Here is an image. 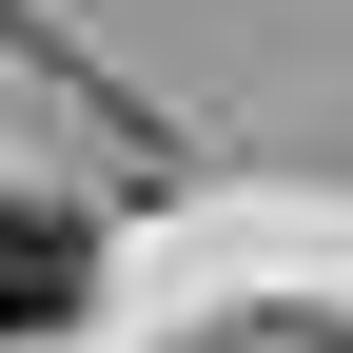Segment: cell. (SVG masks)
I'll return each mask as SVG.
<instances>
[{
    "label": "cell",
    "instance_id": "cell-1",
    "mask_svg": "<svg viewBox=\"0 0 353 353\" xmlns=\"http://www.w3.org/2000/svg\"><path fill=\"white\" fill-rule=\"evenodd\" d=\"M59 314H79V216L0 196V334H59Z\"/></svg>",
    "mask_w": 353,
    "mask_h": 353
},
{
    "label": "cell",
    "instance_id": "cell-2",
    "mask_svg": "<svg viewBox=\"0 0 353 353\" xmlns=\"http://www.w3.org/2000/svg\"><path fill=\"white\" fill-rule=\"evenodd\" d=\"M314 353H334V334H314Z\"/></svg>",
    "mask_w": 353,
    "mask_h": 353
}]
</instances>
